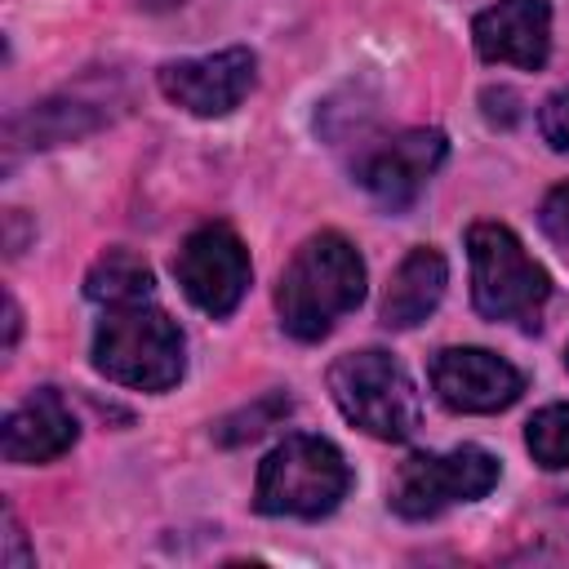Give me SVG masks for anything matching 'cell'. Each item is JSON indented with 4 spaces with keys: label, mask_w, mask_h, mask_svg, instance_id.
Returning <instances> with one entry per match:
<instances>
[{
    "label": "cell",
    "mask_w": 569,
    "mask_h": 569,
    "mask_svg": "<svg viewBox=\"0 0 569 569\" xmlns=\"http://www.w3.org/2000/svg\"><path fill=\"white\" fill-rule=\"evenodd\" d=\"M360 298H365V262L356 244L338 231H320L302 240L276 284L280 325L298 342H320L347 311L360 307Z\"/></svg>",
    "instance_id": "1"
},
{
    "label": "cell",
    "mask_w": 569,
    "mask_h": 569,
    "mask_svg": "<svg viewBox=\"0 0 569 569\" xmlns=\"http://www.w3.org/2000/svg\"><path fill=\"white\" fill-rule=\"evenodd\" d=\"M93 369L120 387L169 391L182 378V329L151 302L107 307L93 329Z\"/></svg>",
    "instance_id": "2"
},
{
    "label": "cell",
    "mask_w": 569,
    "mask_h": 569,
    "mask_svg": "<svg viewBox=\"0 0 569 569\" xmlns=\"http://www.w3.org/2000/svg\"><path fill=\"white\" fill-rule=\"evenodd\" d=\"M351 485V471L325 436H284L258 467L253 507L262 516H293V520H320L329 516Z\"/></svg>",
    "instance_id": "3"
},
{
    "label": "cell",
    "mask_w": 569,
    "mask_h": 569,
    "mask_svg": "<svg viewBox=\"0 0 569 569\" xmlns=\"http://www.w3.org/2000/svg\"><path fill=\"white\" fill-rule=\"evenodd\" d=\"M329 391L351 427L373 440H409L422 418L413 378L387 351H347L329 365Z\"/></svg>",
    "instance_id": "4"
},
{
    "label": "cell",
    "mask_w": 569,
    "mask_h": 569,
    "mask_svg": "<svg viewBox=\"0 0 569 569\" xmlns=\"http://www.w3.org/2000/svg\"><path fill=\"white\" fill-rule=\"evenodd\" d=\"M467 253H471V302L485 320H529L547 302L551 276L525 253L511 227L476 222L467 231Z\"/></svg>",
    "instance_id": "5"
},
{
    "label": "cell",
    "mask_w": 569,
    "mask_h": 569,
    "mask_svg": "<svg viewBox=\"0 0 569 569\" xmlns=\"http://www.w3.org/2000/svg\"><path fill=\"white\" fill-rule=\"evenodd\" d=\"M498 458L480 445H458L449 453H409L391 480V511L405 520H427L453 502H476L498 485Z\"/></svg>",
    "instance_id": "6"
},
{
    "label": "cell",
    "mask_w": 569,
    "mask_h": 569,
    "mask_svg": "<svg viewBox=\"0 0 569 569\" xmlns=\"http://www.w3.org/2000/svg\"><path fill=\"white\" fill-rule=\"evenodd\" d=\"M173 276L204 316H231L249 289V253L227 222H209L182 240Z\"/></svg>",
    "instance_id": "7"
},
{
    "label": "cell",
    "mask_w": 569,
    "mask_h": 569,
    "mask_svg": "<svg viewBox=\"0 0 569 569\" xmlns=\"http://www.w3.org/2000/svg\"><path fill=\"white\" fill-rule=\"evenodd\" d=\"M156 80H160V93L169 102H178L191 116L213 120V116L236 111L249 98V89L258 84V58H253V49L231 44V49H218L204 58L164 62Z\"/></svg>",
    "instance_id": "8"
},
{
    "label": "cell",
    "mask_w": 569,
    "mask_h": 569,
    "mask_svg": "<svg viewBox=\"0 0 569 569\" xmlns=\"http://www.w3.org/2000/svg\"><path fill=\"white\" fill-rule=\"evenodd\" d=\"M445 151H449V142H445L440 129H409V133H396L382 147H373L360 160L356 178L382 209L396 213V209H409L422 196L431 173L445 164Z\"/></svg>",
    "instance_id": "9"
},
{
    "label": "cell",
    "mask_w": 569,
    "mask_h": 569,
    "mask_svg": "<svg viewBox=\"0 0 569 569\" xmlns=\"http://www.w3.org/2000/svg\"><path fill=\"white\" fill-rule=\"evenodd\" d=\"M431 387L458 413H498L520 400L525 378L485 347H445L431 360Z\"/></svg>",
    "instance_id": "10"
},
{
    "label": "cell",
    "mask_w": 569,
    "mask_h": 569,
    "mask_svg": "<svg viewBox=\"0 0 569 569\" xmlns=\"http://www.w3.org/2000/svg\"><path fill=\"white\" fill-rule=\"evenodd\" d=\"M476 53L485 62H511L538 71L551 53V4L547 0H498L471 22Z\"/></svg>",
    "instance_id": "11"
},
{
    "label": "cell",
    "mask_w": 569,
    "mask_h": 569,
    "mask_svg": "<svg viewBox=\"0 0 569 569\" xmlns=\"http://www.w3.org/2000/svg\"><path fill=\"white\" fill-rule=\"evenodd\" d=\"M76 445V418L71 409L62 405L58 391H36L27 396L9 418H4V431H0V449L9 462L18 467H31V462H49L58 453H67Z\"/></svg>",
    "instance_id": "12"
},
{
    "label": "cell",
    "mask_w": 569,
    "mask_h": 569,
    "mask_svg": "<svg viewBox=\"0 0 569 569\" xmlns=\"http://www.w3.org/2000/svg\"><path fill=\"white\" fill-rule=\"evenodd\" d=\"M445 284H449V267H445L440 249H431V244L409 249L405 262L391 271V284L382 293V325L387 329L422 325L436 311V302L445 298Z\"/></svg>",
    "instance_id": "13"
},
{
    "label": "cell",
    "mask_w": 569,
    "mask_h": 569,
    "mask_svg": "<svg viewBox=\"0 0 569 569\" xmlns=\"http://www.w3.org/2000/svg\"><path fill=\"white\" fill-rule=\"evenodd\" d=\"M151 289H156V276L151 267L129 253V249H107L89 276H84V293L102 307H129V302H151Z\"/></svg>",
    "instance_id": "14"
},
{
    "label": "cell",
    "mask_w": 569,
    "mask_h": 569,
    "mask_svg": "<svg viewBox=\"0 0 569 569\" xmlns=\"http://www.w3.org/2000/svg\"><path fill=\"white\" fill-rule=\"evenodd\" d=\"M525 445H529L538 467H547V471L569 467V405L538 409L529 418V427H525Z\"/></svg>",
    "instance_id": "15"
},
{
    "label": "cell",
    "mask_w": 569,
    "mask_h": 569,
    "mask_svg": "<svg viewBox=\"0 0 569 569\" xmlns=\"http://www.w3.org/2000/svg\"><path fill=\"white\" fill-rule=\"evenodd\" d=\"M538 129H542V138H547L551 151H569V84L556 89V93L542 102Z\"/></svg>",
    "instance_id": "16"
},
{
    "label": "cell",
    "mask_w": 569,
    "mask_h": 569,
    "mask_svg": "<svg viewBox=\"0 0 569 569\" xmlns=\"http://www.w3.org/2000/svg\"><path fill=\"white\" fill-rule=\"evenodd\" d=\"M280 413H289V400L284 396H271V400H262V405H253L240 422L244 427H236V431H227V436H218L222 445H240V440H253V436H262L267 431V422L271 418H280Z\"/></svg>",
    "instance_id": "17"
},
{
    "label": "cell",
    "mask_w": 569,
    "mask_h": 569,
    "mask_svg": "<svg viewBox=\"0 0 569 569\" xmlns=\"http://www.w3.org/2000/svg\"><path fill=\"white\" fill-rule=\"evenodd\" d=\"M538 222H542V231H547L551 240L569 244V182H560V187H551V191H547Z\"/></svg>",
    "instance_id": "18"
},
{
    "label": "cell",
    "mask_w": 569,
    "mask_h": 569,
    "mask_svg": "<svg viewBox=\"0 0 569 569\" xmlns=\"http://www.w3.org/2000/svg\"><path fill=\"white\" fill-rule=\"evenodd\" d=\"M18 342V302L4 293V347Z\"/></svg>",
    "instance_id": "19"
},
{
    "label": "cell",
    "mask_w": 569,
    "mask_h": 569,
    "mask_svg": "<svg viewBox=\"0 0 569 569\" xmlns=\"http://www.w3.org/2000/svg\"><path fill=\"white\" fill-rule=\"evenodd\" d=\"M565 360H569V356H565Z\"/></svg>",
    "instance_id": "20"
}]
</instances>
